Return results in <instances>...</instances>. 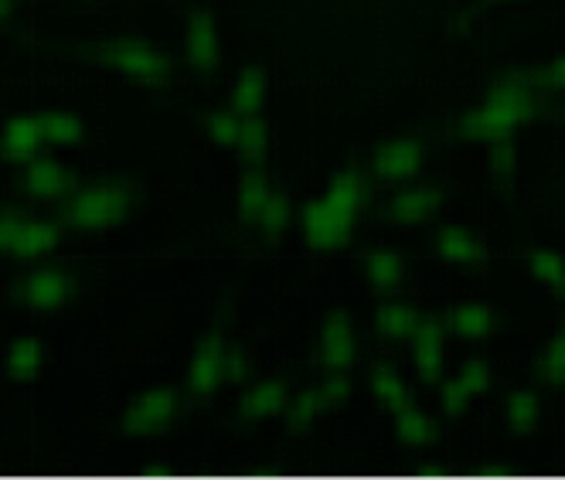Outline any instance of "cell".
Masks as SVG:
<instances>
[{
  "mask_svg": "<svg viewBox=\"0 0 565 480\" xmlns=\"http://www.w3.org/2000/svg\"><path fill=\"white\" fill-rule=\"evenodd\" d=\"M369 209H372V178L354 164L338 168L324 188L297 205L300 246L313 256L344 253L358 238V228L365 222Z\"/></svg>",
  "mask_w": 565,
  "mask_h": 480,
  "instance_id": "6da1fadb",
  "label": "cell"
},
{
  "mask_svg": "<svg viewBox=\"0 0 565 480\" xmlns=\"http://www.w3.org/2000/svg\"><path fill=\"white\" fill-rule=\"evenodd\" d=\"M545 113V93L532 83V72H504L473 106L454 119V134L463 143L511 140L524 127L539 124Z\"/></svg>",
  "mask_w": 565,
  "mask_h": 480,
  "instance_id": "7a4b0ae2",
  "label": "cell"
},
{
  "mask_svg": "<svg viewBox=\"0 0 565 480\" xmlns=\"http://www.w3.org/2000/svg\"><path fill=\"white\" fill-rule=\"evenodd\" d=\"M143 209V188L127 178H78L55 205V218L72 235H109L127 228Z\"/></svg>",
  "mask_w": 565,
  "mask_h": 480,
  "instance_id": "3957f363",
  "label": "cell"
},
{
  "mask_svg": "<svg viewBox=\"0 0 565 480\" xmlns=\"http://www.w3.org/2000/svg\"><path fill=\"white\" fill-rule=\"evenodd\" d=\"M256 375V362L246 344H238L225 328L198 331L184 358V392L194 406L212 403L222 392L238 388Z\"/></svg>",
  "mask_w": 565,
  "mask_h": 480,
  "instance_id": "277c9868",
  "label": "cell"
},
{
  "mask_svg": "<svg viewBox=\"0 0 565 480\" xmlns=\"http://www.w3.org/2000/svg\"><path fill=\"white\" fill-rule=\"evenodd\" d=\"M191 406L194 403L188 398L181 382H164V378L143 382L119 403L113 416L116 439H124V444H157V439H168L181 429Z\"/></svg>",
  "mask_w": 565,
  "mask_h": 480,
  "instance_id": "5b68a950",
  "label": "cell"
},
{
  "mask_svg": "<svg viewBox=\"0 0 565 480\" xmlns=\"http://www.w3.org/2000/svg\"><path fill=\"white\" fill-rule=\"evenodd\" d=\"M86 294V276L75 263L68 259H34L28 263V269L14 279L11 297L38 313V317H55L72 310Z\"/></svg>",
  "mask_w": 565,
  "mask_h": 480,
  "instance_id": "8992f818",
  "label": "cell"
},
{
  "mask_svg": "<svg viewBox=\"0 0 565 480\" xmlns=\"http://www.w3.org/2000/svg\"><path fill=\"white\" fill-rule=\"evenodd\" d=\"M99 62L109 75L127 78V83L137 86H150V89H164L174 83V58L168 49H160L157 42L143 34H116L103 45Z\"/></svg>",
  "mask_w": 565,
  "mask_h": 480,
  "instance_id": "52a82bcc",
  "label": "cell"
},
{
  "mask_svg": "<svg viewBox=\"0 0 565 480\" xmlns=\"http://www.w3.org/2000/svg\"><path fill=\"white\" fill-rule=\"evenodd\" d=\"M62 222L38 218L21 205H4L0 202V259H18V263H34V259H52L62 246Z\"/></svg>",
  "mask_w": 565,
  "mask_h": 480,
  "instance_id": "ba28073f",
  "label": "cell"
},
{
  "mask_svg": "<svg viewBox=\"0 0 565 480\" xmlns=\"http://www.w3.org/2000/svg\"><path fill=\"white\" fill-rule=\"evenodd\" d=\"M313 354L320 369H358L361 362V331L344 303L320 310L313 328Z\"/></svg>",
  "mask_w": 565,
  "mask_h": 480,
  "instance_id": "9c48e42d",
  "label": "cell"
},
{
  "mask_svg": "<svg viewBox=\"0 0 565 480\" xmlns=\"http://www.w3.org/2000/svg\"><path fill=\"white\" fill-rule=\"evenodd\" d=\"M429 164V147L419 134H395L385 137L369 160V174L382 188H402L423 178Z\"/></svg>",
  "mask_w": 565,
  "mask_h": 480,
  "instance_id": "30bf717a",
  "label": "cell"
},
{
  "mask_svg": "<svg viewBox=\"0 0 565 480\" xmlns=\"http://www.w3.org/2000/svg\"><path fill=\"white\" fill-rule=\"evenodd\" d=\"M443 209H447V191H443L439 181H413V184H402L392 188V194L385 198L382 205V218L388 228H402V232H413V228H426L433 225Z\"/></svg>",
  "mask_w": 565,
  "mask_h": 480,
  "instance_id": "8fae6325",
  "label": "cell"
},
{
  "mask_svg": "<svg viewBox=\"0 0 565 480\" xmlns=\"http://www.w3.org/2000/svg\"><path fill=\"white\" fill-rule=\"evenodd\" d=\"M290 382L279 375H253L249 382H242L235 388V403H232V426L238 433H253L266 423H276L287 403Z\"/></svg>",
  "mask_w": 565,
  "mask_h": 480,
  "instance_id": "7c38bea8",
  "label": "cell"
},
{
  "mask_svg": "<svg viewBox=\"0 0 565 480\" xmlns=\"http://www.w3.org/2000/svg\"><path fill=\"white\" fill-rule=\"evenodd\" d=\"M447 338H450V328H447V313L439 310H423L419 324L409 338V365H413V375L426 385V388H436L443 378H447Z\"/></svg>",
  "mask_w": 565,
  "mask_h": 480,
  "instance_id": "4fadbf2b",
  "label": "cell"
},
{
  "mask_svg": "<svg viewBox=\"0 0 565 480\" xmlns=\"http://www.w3.org/2000/svg\"><path fill=\"white\" fill-rule=\"evenodd\" d=\"M222 31L209 8H191L181 28V62L191 75L212 78L222 68Z\"/></svg>",
  "mask_w": 565,
  "mask_h": 480,
  "instance_id": "5bb4252c",
  "label": "cell"
},
{
  "mask_svg": "<svg viewBox=\"0 0 565 480\" xmlns=\"http://www.w3.org/2000/svg\"><path fill=\"white\" fill-rule=\"evenodd\" d=\"M276 191H279V184L273 181L266 164H246V168H242V174H238V181L232 188V218H235V225L256 238V228H259L269 202L276 198Z\"/></svg>",
  "mask_w": 565,
  "mask_h": 480,
  "instance_id": "9a60e30c",
  "label": "cell"
},
{
  "mask_svg": "<svg viewBox=\"0 0 565 480\" xmlns=\"http://www.w3.org/2000/svg\"><path fill=\"white\" fill-rule=\"evenodd\" d=\"M75 184H78V174L68 164H62L52 150L38 153L31 164L21 168V191L34 205H52L55 209Z\"/></svg>",
  "mask_w": 565,
  "mask_h": 480,
  "instance_id": "2e32d148",
  "label": "cell"
},
{
  "mask_svg": "<svg viewBox=\"0 0 565 480\" xmlns=\"http://www.w3.org/2000/svg\"><path fill=\"white\" fill-rule=\"evenodd\" d=\"M545 423V395L542 385H511L501 395V426L511 439H529Z\"/></svg>",
  "mask_w": 565,
  "mask_h": 480,
  "instance_id": "e0dca14e",
  "label": "cell"
},
{
  "mask_svg": "<svg viewBox=\"0 0 565 480\" xmlns=\"http://www.w3.org/2000/svg\"><path fill=\"white\" fill-rule=\"evenodd\" d=\"M38 153H45L42 127L38 113H14L0 124V164L4 168H24Z\"/></svg>",
  "mask_w": 565,
  "mask_h": 480,
  "instance_id": "ac0fdd59",
  "label": "cell"
},
{
  "mask_svg": "<svg viewBox=\"0 0 565 480\" xmlns=\"http://www.w3.org/2000/svg\"><path fill=\"white\" fill-rule=\"evenodd\" d=\"M320 419H324V406H320L317 382H310V378L290 382L287 403H282V413H279V426L287 433V439L303 444V439H310V433L317 429Z\"/></svg>",
  "mask_w": 565,
  "mask_h": 480,
  "instance_id": "d6986e66",
  "label": "cell"
},
{
  "mask_svg": "<svg viewBox=\"0 0 565 480\" xmlns=\"http://www.w3.org/2000/svg\"><path fill=\"white\" fill-rule=\"evenodd\" d=\"M45 358H49V348H45L42 334L24 331L4 348V354H0V375H4L11 385H31L38 378V372L45 369Z\"/></svg>",
  "mask_w": 565,
  "mask_h": 480,
  "instance_id": "ffe728a7",
  "label": "cell"
},
{
  "mask_svg": "<svg viewBox=\"0 0 565 480\" xmlns=\"http://www.w3.org/2000/svg\"><path fill=\"white\" fill-rule=\"evenodd\" d=\"M429 249H433L436 259L454 263V266H473V263H483V256H488V246H483V238L470 225H460V222H443V225H436Z\"/></svg>",
  "mask_w": 565,
  "mask_h": 480,
  "instance_id": "44dd1931",
  "label": "cell"
},
{
  "mask_svg": "<svg viewBox=\"0 0 565 480\" xmlns=\"http://www.w3.org/2000/svg\"><path fill=\"white\" fill-rule=\"evenodd\" d=\"M269 96H273V83H269V72L259 62H246L228 86V99L225 106L242 113V116H266L269 109Z\"/></svg>",
  "mask_w": 565,
  "mask_h": 480,
  "instance_id": "7402d4cb",
  "label": "cell"
},
{
  "mask_svg": "<svg viewBox=\"0 0 565 480\" xmlns=\"http://www.w3.org/2000/svg\"><path fill=\"white\" fill-rule=\"evenodd\" d=\"M38 127H42V140H45V150H78L86 147L89 140V127L83 113H75L68 106H49V109H38Z\"/></svg>",
  "mask_w": 565,
  "mask_h": 480,
  "instance_id": "603a6c76",
  "label": "cell"
},
{
  "mask_svg": "<svg viewBox=\"0 0 565 480\" xmlns=\"http://www.w3.org/2000/svg\"><path fill=\"white\" fill-rule=\"evenodd\" d=\"M447 328H450V338H457L463 344H483L501 331V317L491 303L467 300L447 313Z\"/></svg>",
  "mask_w": 565,
  "mask_h": 480,
  "instance_id": "cb8c5ba5",
  "label": "cell"
},
{
  "mask_svg": "<svg viewBox=\"0 0 565 480\" xmlns=\"http://www.w3.org/2000/svg\"><path fill=\"white\" fill-rule=\"evenodd\" d=\"M358 269H361V279L369 284V290L379 294V297H395L402 287L409 284V273H413V266H409L406 256H402V253H388V249L361 256Z\"/></svg>",
  "mask_w": 565,
  "mask_h": 480,
  "instance_id": "d4e9b609",
  "label": "cell"
},
{
  "mask_svg": "<svg viewBox=\"0 0 565 480\" xmlns=\"http://www.w3.org/2000/svg\"><path fill=\"white\" fill-rule=\"evenodd\" d=\"M392 429H395V444L413 457H419L439 444V419L416 403L392 416Z\"/></svg>",
  "mask_w": 565,
  "mask_h": 480,
  "instance_id": "484cf974",
  "label": "cell"
},
{
  "mask_svg": "<svg viewBox=\"0 0 565 480\" xmlns=\"http://www.w3.org/2000/svg\"><path fill=\"white\" fill-rule=\"evenodd\" d=\"M423 310L413 303V300H402V297H385L375 310V338L382 344H409L416 324H419Z\"/></svg>",
  "mask_w": 565,
  "mask_h": 480,
  "instance_id": "4316f807",
  "label": "cell"
},
{
  "mask_svg": "<svg viewBox=\"0 0 565 480\" xmlns=\"http://www.w3.org/2000/svg\"><path fill=\"white\" fill-rule=\"evenodd\" d=\"M369 398L375 403V409H382L388 416H395L398 409H406V406L416 403L409 378L402 375L395 365H375L369 372Z\"/></svg>",
  "mask_w": 565,
  "mask_h": 480,
  "instance_id": "83f0119b",
  "label": "cell"
},
{
  "mask_svg": "<svg viewBox=\"0 0 565 480\" xmlns=\"http://www.w3.org/2000/svg\"><path fill=\"white\" fill-rule=\"evenodd\" d=\"M232 157H238L242 164H266V160L273 157V124L266 116L242 119V134H238Z\"/></svg>",
  "mask_w": 565,
  "mask_h": 480,
  "instance_id": "f1b7e54d",
  "label": "cell"
},
{
  "mask_svg": "<svg viewBox=\"0 0 565 480\" xmlns=\"http://www.w3.org/2000/svg\"><path fill=\"white\" fill-rule=\"evenodd\" d=\"M354 369H320L317 378V395H320V406H324V416L344 413L354 398Z\"/></svg>",
  "mask_w": 565,
  "mask_h": 480,
  "instance_id": "f546056e",
  "label": "cell"
},
{
  "mask_svg": "<svg viewBox=\"0 0 565 480\" xmlns=\"http://www.w3.org/2000/svg\"><path fill=\"white\" fill-rule=\"evenodd\" d=\"M535 382L542 385V392H555L562 395L565 392V334H552L539 358H535Z\"/></svg>",
  "mask_w": 565,
  "mask_h": 480,
  "instance_id": "4dcf8cb0",
  "label": "cell"
},
{
  "mask_svg": "<svg viewBox=\"0 0 565 480\" xmlns=\"http://www.w3.org/2000/svg\"><path fill=\"white\" fill-rule=\"evenodd\" d=\"M242 119H246V116L228 109V106H212L205 116H201V134H205V140L212 147L232 153L235 143H238V134H242Z\"/></svg>",
  "mask_w": 565,
  "mask_h": 480,
  "instance_id": "1f68e13d",
  "label": "cell"
},
{
  "mask_svg": "<svg viewBox=\"0 0 565 480\" xmlns=\"http://www.w3.org/2000/svg\"><path fill=\"white\" fill-rule=\"evenodd\" d=\"M290 228H297V202L290 198V191H276V198L269 202L259 228H256V238L259 243H279L282 235H287Z\"/></svg>",
  "mask_w": 565,
  "mask_h": 480,
  "instance_id": "d6a6232c",
  "label": "cell"
},
{
  "mask_svg": "<svg viewBox=\"0 0 565 480\" xmlns=\"http://www.w3.org/2000/svg\"><path fill=\"white\" fill-rule=\"evenodd\" d=\"M483 164H488V181L494 188H511L518 181V140H494L483 143Z\"/></svg>",
  "mask_w": 565,
  "mask_h": 480,
  "instance_id": "836d02e7",
  "label": "cell"
},
{
  "mask_svg": "<svg viewBox=\"0 0 565 480\" xmlns=\"http://www.w3.org/2000/svg\"><path fill=\"white\" fill-rule=\"evenodd\" d=\"M524 269L545 294L565 297V256L558 253H532L524 256Z\"/></svg>",
  "mask_w": 565,
  "mask_h": 480,
  "instance_id": "e575fe53",
  "label": "cell"
},
{
  "mask_svg": "<svg viewBox=\"0 0 565 480\" xmlns=\"http://www.w3.org/2000/svg\"><path fill=\"white\" fill-rule=\"evenodd\" d=\"M454 382H457V388L467 395V403L473 406V403H480L483 395L491 392V365L483 362V358H467V362L450 375Z\"/></svg>",
  "mask_w": 565,
  "mask_h": 480,
  "instance_id": "d590c367",
  "label": "cell"
},
{
  "mask_svg": "<svg viewBox=\"0 0 565 480\" xmlns=\"http://www.w3.org/2000/svg\"><path fill=\"white\" fill-rule=\"evenodd\" d=\"M532 83L542 93H565V55H558L555 62H548L545 68L532 72Z\"/></svg>",
  "mask_w": 565,
  "mask_h": 480,
  "instance_id": "8d00e7d4",
  "label": "cell"
},
{
  "mask_svg": "<svg viewBox=\"0 0 565 480\" xmlns=\"http://www.w3.org/2000/svg\"><path fill=\"white\" fill-rule=\"evenodd\" d=\"M21 8H24V0H0V28L11 24L21 14Z\"/></svg>",
  "mask_w": 565,
  "mask_h": 480,
  "instance_id": "74e56055",
  "label": "cell"
},
{
  "mask_svg": "<svg viewBox=\"0 0 565 480\" xmlns=\"http://www.w3.org/2000/svg\"><path fill=\"white\" fill-rule=\"evenodd\" d=\"M558 119H562V127H565V99L558 103Z\"/></svg>",
  "mask_w": 565,
  "mask_h": 480,
  "instance_id": "f35d334b",
  "label": "cell"
},
{
  "mask_svg": "<svg viewBox=\"0 0 565 480\" xmlns=\"http://www.w3.org/2000/svg\"><path fill=\"white\" fill-rule=\"evenodd\" d=\"M491 4H511V0H491Z\"/></svg>",
  "mask_w": 565,
  "mask_h": 480,
  "instance_id": "ab89813d",
  "label": "cell"
},
{
  "mask_svg": "<svg viewBox=\"0 0 565 480\" xmlns=\"http://www.w3.org/2000/svg\"><path fill=\"white\" fill-rule=\"evenodd\" d=\"M562 334H565V320H562Z\"/></svg>",
  "mask_w": 565,
  "mask_h": 480,
  "instance_id": "60d3db41",
  "label": "cell"
}]
</instances>
